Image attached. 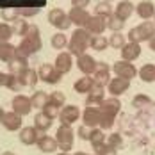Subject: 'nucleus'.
<instances>
[{"label":"nucleus","instance_id":"obj_5","mask_svg":"<svg viewBox=\"0 0 155 155\" xmlns=\"http://www.w3.org/2000/svg\"><path fill=\"white\" fill-rule=\"evenodd\" d=\"M48 23L52 25V27H55V29H59V31H68L70 27H71V21H70V18L68 15L59 9V7H54V9H50V13H48Z\"/></svg>","mask_w":155,"mask_h":155},{"label":"nucleus","instance_id":"obj_50","mask_svg":"<svg viewBox=\"0 0 155 155\" xmlns=\"http://www.w3.org/2000/svg\"><path fill=\"white\" fill-rule=\"evenodd\" d=\"M78 134V139L82 141H89V137H91V134H93V128L91 127H86V125H80L77 130Z\"/></svg>","mask_w":155,"mask_h":155},{"label":"nucleus","instance_id":"obj_59","mask_svg":"<svg viewBox=\"0 0 155 155\" xmlns=\"http://www.w3.org/2000/svg\"><path fill=\"white\" fill-rule=\"evenodd\" d=\"M107 2H112V0H107Z\"/></svg>","mask_w":155,"mask_h":155},{"label":"nucleus","instance_id":"obj_31","mask_svg":"<svg viewBox=\"0 0 155 155\" xmlns=\"http://www.w3.org/2000/svg\"><path fill=\"white\" fill-rule=\"evenodd\" d=\"M7 64H9V73L20 75L23 70L29 68V59H23V57H18V55H16L15 59H13L11 62H7Z\"/></svg>","mask_w":155,"mask_h":155},{"label":"nucleus","instance_id":"obj_34","mask_svg":"<svg viewBox=\"0 0 155 155\" xmlns=\"http://www.w3.org/2000/svg\"><path fill=\"white\" fill-rule=\"evenodd\" d=\"M114 13V7L110 5V2L107 0H102V2H98L96 5H94V15L96 16H104V18H107Z\"/></svg>","mask_w":155,"mask_h":155},{"label":"nucleus","instance_id":"obj_7","mask_svg":"<svg viewBox=\"0 0 155 155\" xmlns=\"http://www.w3.org/2000/svg\"><path fill=\"white\" fill-rule=\"evenodd\" d=\"M112 71L116 73V77L127 78V80H130V78H136V75H137V70H136V66H134L130 61H123V59L112 64Z\"/></svg>","mask_w":155,"mask_h":155},{"label":"nucleus","instance_id":"obj_44","mask_svg":"<svg viewBox=\"0 0 155 155\" xmlns=\"http://www.w3.org/2000/svg\"><path fill=\"white\" fill-rule=\"evenodd\" d=\"M0 18L4 20V21H15V20H18L20 18V15H18V9H13V7H7V9H0Z\"/></svg>","mask_w":155,"mask_h":155},{"label":"nucleus","instance_id":"obj_9","mask_svg":"<svg viewBox=\"0 0 155 155\" xmlns=\"http://www.w3.org/2000/svg\"><path fill=\"white\" fill-rule=\"evenodd\" d=\"M80 118H82V125L96 128V127H100V121H102V109L100 107H86V110L82 112Z\"/></svg>","mask_w":155,"mask_h":155},{"label":"nucleus","instance_id":"obj_16","mask_svg":"<svg viewBox=\"0 0 155 155\" xmlns=\"http://www.w3.org/2000/svg\"><path fill=\"white\" fill-rule=\"evenodd\" d=\"M0 123H2V127H4L7 132H16V130L21 128V116L16 114L15 110H11V112H4Z\"/></svg>","mask_w":155,"mask_h":155},{"label":"nucleus","instance_id":"obj_35","mask_svg":"<svg viewBox=\"0 0 155 155\" xmlns=\"http://www.w3.org/2000/svg\"><path fill=\"white\" fill-rule=\"evenodd\" d=\"M31 104H32V109H43L48 104V94L45 91H36L31 96Z\"/></svg>","mask_w":155,"mask_h":155},{"label":"nucleus","instance_id":"obj_54","mask_svg":"<svg viewBox=\"0 0 155 155\" xmlns=\"http://www.w3.org/2000/svg\"><path fill=\"white\" fill-rule=\"evenodd\" d=\"M2 116H4V110H2V107H0V121H2Z\"/></svg>","mask_w":155,"mask_h":155},{"label":"nucleus","instance_id":"obj_26","mask_svg":"<svg viewBox=\"0 0 155 155\" xmlns=\"http://www.w3.org/2000/svg\"><path fill=\"white\" fill-rule=\"evenodd\" d=\"M0 86L11 89V91H15V93H18V91L23 87V86L20 84V80H18V75H15V73H2V77H0Z\"/></svg>","mask_w":155,"mask_h":155},{"label":"nucleus","instance_id":"obj_52","mask_svg":"<svg viewBox=\"0 0 155 155\" xmlns=\"http://www.w3.org/2000/svg\"><path fill=\"white\" fill-rule=\"evenodd\" d=\"M148 43H150V50H153V52H155V36L148 41Z\"/></svg>","mask_w":155,"mask_h":155},{"label":"nucleus","instance_id":"obj_36","mask_svg":"<svg viewBox=\"0 0 155 155\" xmlns=\"http://www.w3.org/2000/svg\"><path fill=\"white\" fill-rule=\"evenodd\" d=\"M29 21L25 20V18H18V20H15L13 23H11V27H13V32H15V36H25L27 34V31H29Z\"/></svg>","mask_w":155,"mask_h":155},{"label":"nucleus","instance_id":"obj_21","mask_svg":"<svg viewBox=\"0 0 155 155\" xmlns=\"http://www.w3.org/2000/svg\"><path fill=\"white\" fill-rule=\"evenodd\" d=\"M96 62L98 61H94L93 55H89V54H82L77 57V66L84 75H93L96 70Z\"/></svg>","mask_w":155,"mask_h":155},{"label":"nucleus","instance_id":"obj_12","mask_svg":"<svg viewBox=\"0 0 155 155\" xmlns=\"http://www.w3.org/2000/svg\"><path fill=\"white\" fill-rule=\"evenodd\" d=\"M80 116H82V112L77 105H66L59 112V121H61V125H70L71 127L75 121H78Z\"/></svg>","mask_w":155,"mask_h":155},{"label":"nucleus","instance_id":"obj_20","mask_svg":"<svg viewBox=\"0 0 155 155\" xmlns=\"http://www.w3.org/2000/svg\"><path fill=\"white\" fill-rule=\"evenodd\" d=\"M89 13L82 7H71L70 13H68V18L71 21V25H77V27H86L87 20H89Z\"/></svg>","mask_w":155,"mask_h":155},{"label":"nucleus","instance_id":"obj_24","mask_svg":"<svg viewBox=\"0 0 155 155\" xmlns=\"http://www.w3.org/2000/svg\"><path fill=\"white\" fill-rule=\"evenodd\" d=\"M36 144H38V148H39L43 153H54L55 150H59V144H57L55 137H50L47 134H41Z\"/></svg>","mask_w":155,"mask_h":155},{"label":"nucleus","instance_id":"obj_51","mask_svg":"<svg viewBox=\"0 0 155 155\" xmlns=\"http://www.w3.org/2000/svg\"><path fill=\"white\" fill-rule=\"evenodd\" d=\"M89 2H91V0H71L73 7H82V9H86V7L89 5Z\"/></svg>","mask_w":155,"mask_h":155},{"label":"nucleus","instance_id":"obj_29","mask_svg":"<svg viewBox=\"0 0 155 155\" xmlns=\"http://www.w3.org/2000/svg\"><path fill=\"white\" fill-rule=\"evenodd\" d=\"M137 75H139V78L143 80V82H146V84L155 82V64H152V62L143 64L141 70L137 71Z\"/></svg>","mask_w":155,"mask_h":155},{"label":"nucleus","instance_id":"obj_33","mask_svg":"<svg viewBox=\"0 0 155 155\" xmlns=\"http://www.w3.org/2000/svg\"><path fill=\"white\" fill-rule=\"evenodd\" d=\"M68 43H70V39L64 36V32H55L52 36V39H50V45H52V48H55V50L68 48Z\"/></svg>","mask_w":155,"mask_h":155},{"label":"nucleus","instance_id":"obj_43","mask_svg":"<svg viewBox=\"0 0 155 155\" xmlns=\"http://www.w3.org/2000/svg\"><path fill=\"white\" fill-rule=\"evenodd\" d=\"M41 13V7H36V5H27V7H20L18 9V15L21 16V18H32V16L39 15Z\"/></svg>","mask_w":155,"mask_h":155},{"label":"nucleus","instance_id":"obj_47","mask_svg":"<svg viewBox=\"0 0 155 155\" xmlns=\"http://www.w3.org/2000/svg\"><path fill=\"white\" fill-rule=\"evenodd\" d=\"M105 143H107L109 146H112L114 150H118V148L123 146V139H121L120 134H110V136H107L105 137Z\"/></svg>","mask_w":155,"mask_h":155},{"label":"nucleus","instance_id":"obj_1","mask_svg":"<svg viewBox=\"0 0 155 155\" xmlns=\"http://www.w3.org/2000/svg\"><path fill=\"white\" fill-rule=\"evenodd\" d=\"M102 121H100V128L102 130H109L114 127V121H116V116L118 112L121 110V102L116 98V96H110V98H104L102 102Z\"/></svg>","mask_w":155,"mask_h":155},{"label":"nucleus","instance_id":"obj_56","mask_svg":"<svg viewBox=\"0 0 155 155\" xmlns=\"http://www.w3.org/2000/svg\"><path fill=\"white\" fill-rule=\"evenodd\" d=\"M57 155H70L68 152H61V153H57Z\"/></svg>","mask_w":155,"mask_h":155},{"label":"nucleus","instance_id":"obj_2","mask_svg":"<svg viewBox=\"0 0 155 155\" xmlns=\"http://www.w3.org/2000/svg\"><path fill=\"white\" fill-rule=\"evenodd\" d=\"M89 43H91V34L86 31L84 27H77L73 34H71V38H70V43H68V52L71 54V55H82V54H86V50L89 48Z\"/></svg>","mask_w":155,"mask_h":155},{"label":"nucleus","instance_id":"obj_46","mask_svg":"<svg viewBox=\"0 0 155 155\" xmlns=\"http://www.w3.org/2000/svg\"><path fill=\"white\" fill-rule=\"evenodd\" d=\"M94 155H116L118 153V150H114L112 146H109L107 143H102V144H98V146H94Z\"/></svg>","mask_w":155,"mask_h":155},{"label":"nucleus","instance_id":"obj_30","mask_svg":"<svg viewBox=\"0 0 155 155\" xmlns=\"http://www.w3.org/2000/svg\"><path fill=\"white\" fill-rule=\"evenodd\" d=\"M16 57V47L7 43H0V61L2 62H11Z\"/></svg>","mask_w":155,"mask_h":155},{"label":"nucleus","instance_id":"obj_42","mask_svg":"<svg viewBox=\"0 0 155 155\" xmlns=\"http://www.w3.org/2000/svg\"><path fill=\"white\" fill-rule=\"evenodd\" d=\"M13 36H15V32L9 23H0V43H7Z\"/></svg>","mask_w":155,"mask_h":155},{"label":"nucleus","instance_id":"obj_38","mask_svg":"<svg viewBox=\"0 0 155 155\" xmlns=\"http://www.w3.org/2000/svg\"><path fill=\"white\" fill-rule=\"evenodd\" d=\"M125 27V21L121 20V18H118V16L112 15L107 16V29L109 31H112V32H121V29Z\"/></svg>","mask_w":155,"mask_h":155},{"label":"nucleus","instance_id":"obj_40","mask_svg":"<svg viewBox=\"0 0 155 155\" xmlns=\"http://www.w3.org/2000/svg\"><path fill=\"white\" fill-rule=\"evenodd\" d=\"M89 47L93 48V50L104 52V50L109 47V41H107L105 36H91V43H89Z\"/></svg>","mask_w":155,"mask_h":155},{"label":"nucleus","instance_id":"obj_55","mask_svg":"<svg viewBox=\"0 0 155 155\" xmlns=\"http://www.w3.org/2000/svg\"><path fill=\"white\" fill-rule=\"evenodd\" d=\"M2 155H15V153H13V152H4Z\"/></svg>","mask_w":155,"mask_h":155},{"label":"nucleus","instance_id":"obj_49","mask_svg":"<svg viewBox=\"0 0 155 155\" xmlns=\"http://www.w3.org/2000/svg\"><path fill=\"white\" fill-rule=\"evenodd\" d=\"M153 102L146 96V94H137L134 100H132V105L134 107H148V105H152Z\"/></svg>","mask_w":155,"mask_h":155},{"label":"nucleus","instance_id":"obj_53","mask_svg":"<svg viewBox=\"0 0 155 155\" xmlns=\"http://www.w3.org/2000/svg\"><path fill=\"white\" fill-rule=\"evenodd\" d=\"M73 155H91V153H86V152H75Z\"/></svg>","mask_w":155,"mask_h":155},{"label":"nucleus","instance_id":"obj_19","mask_svg":"<svg viewBox=\"0 0 155 155\" xmlns=\"http://www.w3.org/2000/svg\"><path fill=\"white\" fill-rule=\"evenodd\" d=\"M54 66H55L57 71H61L62 75L70 73V70H71V66H73V55H71L70 52H61V54L55 57Z\"/></svg>","mask_w":155,"mask_h":155},{"label":"nucleus","instance_id":"obj_57","mask_svg":"<svg viewBox=\"0 0 155 155\" xmlns=\"http://www.w3.org/2000/svg\"><path fill=\"white\" fill-rule=\"evenodd\" d=\"M153 23H155V16H153Z\"/></svg>","mask_w":155,"mask_h":155},{"label":"nucleus","instance_id":"obj_3","mask_svg":"<svg viewBox=\"0 0 155 155\" xmlns=\"http://www.w3.org/2000/svg\"><path fill=\"white\" fill-rule=\"evenodd\" d=\"M155 36V23L153 21H143L139 25L132 27L128 34H127V39L132 41V43H143V41H150Z\"/></svg>","mask_w":155,"mask_h":155},{"label":"nucleus","instance_id":"obj_45","mask_svg":"<svg viewBox=\"0 0 155 155\" xmlns=\"http://www.w3.org/2000/svg\"><path fill=\"white\" fill-rule=\"evenodd\" d=\"M89 143H91V146H98V144H102V143H105V134H104V130L102 128H93V134H91V137H89Z\"/></svg>","mask_w":155,"mask_h":155},{"label":"nucleus","instance_id":"obj_4","mask_svg":"<svg viewBox=\"0 0 155 155\" xmlns=\"http://www.w3.org/2000/svg\"><path fill=\"white\" fill-rule=\"evenodd\" d=\"M55 141L59 144L61 152H70L73 148V141H75V132L70 125H61L55 132Z\"/></svg>","mask_w":155,"mask_h":155},{"label":"nucleus","instance_id":"obj_10","mask_svg":"<svg viewBox=\"0 0 155 155\" xmlns=\"http://www.w3.org/2000/svg\"><path fill=\"white\" fill-rule=\"evenodd\" d=\"M105 98V87L100 84H93L91 91L86 96V107H100Z\"/></svg>","mask_w":155,"mask_h":155},{"label":"nucleus","instance_id":"obj_17","mask_svg":"<svg viewBox=\"0 0 155 155\" xmlns=\"http://www.w3.org/2000/svg\"><path fill=\"white\" fill-rule=\"evenodd\" d=\"M20 143L21 144H25V146H32V144H36L38 139H39V130L32 125V127H23L21 130H20Z\"/></svg>","mask_w":155,"mask_h":155},{"label":"nucleus","instance_id":"obj_28","mask_svg":"<svg viewBox=\"0 0 155 155\" xmlns=\"http://www.w3.org/2000/svg\"><path fill=\"white\" fill-rule=\"evenodd\" d=\"M93 77L91 75H84V77H80L75 80V84H73V89L77 91V93H89L91 91V87H93Z\"/></svg>","mask_w":155,"mask_h":155},{"label":"nucleus","instance_id":"obj_25","mask_svg":"<svg viewBox=\"0 0 155 155\" xmlns=\"http://www.w3.org/2000/svg\"><path fill=\"white\" fill-rule=\"evenodd\" d=\"M136 13L143 20H152L155 16V4L150 2V0H143L136 5Z\"/></svg>","mask_w":155,"mask_h":155},{"label":"nucleus","instance_id":"obj_41","mask_svg":"<svg viewBox=\"0 0 155 155\" xmlns=\"http://www.w3.org/2000/svg\"><path fill=\"white\" fill-rule=\"evenodd\" d=\"M64 102H66V96L62 91H54V93L48 94V104H52V105H55V107L61 109L64 105Z\"/></svg>","mask_w":155,"mask_h":155},{"label":"nucleus","instance_id":"obj_11","mask_svg":"<svg viewBox=\"0 0 155 155\" xmlns=\"http://www.w3.org/2000/svg\"><path fill=\"white\" fill-rule=\"evenodd\" d=\"M11 107L16 114H20L21 118L27 116L32 110V104H31V96H25V94H16L11 102Z\"/></svg>","mask_w":155,"mask_h":155},{"label":"nucleus","instance_id":"obj_48","mask_svg":"<svg viewBox=\"0 0 155 155\" xmlns=\"http://www.w3.org/2000/svg\"><path fill=\"white\" fill-rule=\"evenodd\" d=\"M41 112L45 114V116H48L50 120H55V118H59V107H55V105H52V104H47L45 107L41 109Z\"/></svg>","mask_w":155,"mask_h":155},{"label":"nucleus","instance_id":"obj_32","mask_svg":"<svg viewBox=\"0 0 155 155\" xmlns=\"http://www.w3.org/2000/svg\"><path fill=\"white\" fill-rule=\"evenodd\" d=\"M52 123H54V120H50V118L45 116L43 112H39V114L34 116V127H36L39 132H47L48 128L52 127Z\"/></svg>","mask_w":155,"mask_h":155},{"label":"nucleus","instance_id":"obj_8","mask_svg":"<svg viewBox=\"0 0 155 155\" xmlns=\"http://www.w3.org/2000/svg\"><path fill=\"white\" fill-rule=\"evenodd\" d=\"M86 31L89 32L91 36H102L105 29H107V18H104V16H89V20H87V23H86V27H84Z\"/></svg>","mask_w":155,"mask_h":155},{"label":"nucleus","instance_id":"obj_22","mask_svg":"<svg viewBox=\"0 0 155 155\" xmlns=\"http://www.w3.org/2000/svg\"><path fill=\"white\" fill-rule=\"evenodd\" d=\"M134 11H136V5H134L130 0H121V2H118L116 7H114V15L118 16V18H121L123 21H127L130 16L134 15Z\"/></svg>","mask_w":155,"mask_h":155},{"label":"nucleus","instance_id":"obj_58","mask_svg":"<svg viewBox=\"0 0 155 155\" xmlns=\"http://www.w3.org/2000/svg\"><path fill=\"white\" fill-rule=\"evenodd\" d=\"M0 77H2V71H0Z\"/></svg>","mask_w":155,"mask_h":155},{"label":"nucleus","instance_id":"obj_37","mask_svg":"<svg viewBox=\"0 0 155 155\" xmlns=\"http://www.w3.org/2000/svg\"><path fill=\"white\" fill-rule=\"evenodd\" d=\"M125 45H127V36L121 34V32H112V36L109 38V47L121 50Z\"/></svg>","mask_w":155,"mask_h":155},{"label":"nucleus","instance_id":"obj_23","mask_svg":"<svg viewBox=\"0 0 155 155\" xmlns=\"http://www.w3.org/2000/svg\"><path fill=\"white\" fill-rule=\"evenodd\" d=\"M121 59L123 61H136L137 57L141 55V45L139 43H132V41H127V45H125L121 50Z\"/></svg>","mask_w":155,"mask_h":155},{"label":"nucleus","instance_id":"obj_18","mask_svg":"<svg viewBox=\"0 0 155 155\" xmlns=\"http://www.w3.org/2000/svg\"><path fill=\"white\" fill-rule=\"evenodd\" d=\"M107 87H109V93L118 98L120 94H123L125 91H128V87H130V80L121 78V77H114V78H110V82L107 84Z\"/></svg>","mask_w":155,"mask_h":155},{"label":"nucleus","instance_id":"obj_14","mask_svg":"<svg viewBox=\"0 0 155 155\" xmlns=\"http://www.w3.org/2000/svg\"><path fill=\"white\" fill-rule=\"evenodd\" d=\"M39 50H41L39 45L32 43L31 39H27V38H21L20 45L16 47V55H18V57H23V59H29V57H32L34 54H38Z\"/></svg>","mask_w":155,"mask_h":155},{"label":"nucleus","instance_id":"obj_6","mask_svg":"<svg viewBox=\"0 0 155 155\" xmlns=\"http://www.w3.org/2000/svg\"><path fill=\"white\" fill-rule=\"evenodd\" d=\"M38 75H39V80H43V82H47V84H59V82H61V78H62V73H61V71H57V70H55V66H54V64H50V62L41 64V68H39Z\"/></svg>","mask_w":155,"mask_h":155},{"label":"nucleus","instance_id":"obj_13","mask_svg":"<svg viewBox=\"0 0 155 155\" xmlns=\"http://www.w3.org/2000/svg\"><path fill=\"white\" fill-rule=\"evenodd\" d=\"M93 82L104 86V87L110 82V66H109L107 62H104V61L96 62V70H94V73H93Z\"/></svg>","mask_w":155,"mask_h":155},{"label":"nucleus","instance_id":"obj_15","mask_svg":"<svg viewBox=\"0 0 155 155\" xmlns=\"http://www.w3.org/2000/svg\"><path fill=\"white\" fill-rule=\"evenodd\" d=\"M27 5H36V7H45L47 0H0V9H20V7H27Z\"/></svg>","mask_w":155,"mask_h":155},{"label":"nucleus","instance_id":"obj_39","mask_svg":"<svg viewBox=\"0 0 155 155\" xmlns=\"http://www.w3.org/2000/svg\"><path fill=\"white\" fill-rule=\"evenodd\" d=\"M23 38L31 39L32 43H36V45H39V47H43V41H41V32H39V27H38V25H29V31H27V34H25Z\"/></svg>","mask_w":155,"mask_h":155},{"label":"nucleus","instance_id":"obj_27","mask_svg":"<svg viewBox=\"0 0 155 155\" xmlns=\"http://www.w3.org/2000/svg\"><path fill=\"white\" fill-rule=\"evenodd\" d=\"M18 80H20V84H21L23 87H32V86L38 84L39 75H38L32 68H27V70H23V71L18 75Z\"/></svg>","mask_w":155,"mask_h":155}]
</instances>
